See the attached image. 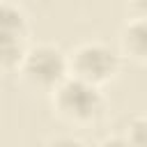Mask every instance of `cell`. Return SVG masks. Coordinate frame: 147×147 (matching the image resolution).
Returning a JSON list of instances; mask_svg holds the SVG:
<instances>
[{"label": "cell", "mask_w": 147, "mask_h": 147, "mask_svg": "<svg viewBox=\"0 0 147 147\" xmlns=\"http://www.w3.org/2000/svg\"><path fill=\"white\" fill-rule=\"evenodd\" d=\"M51 92H53L55 113L64 122H69L74 126L94 124L103 115V106H106L103 94L92 83H85V80L74 78V76H67Z\"/></svg>", "instance_id": "6da1fadb"}, {"label": "cell", "mask_w": 147, "mask_h": 147, "mask_svg": "<svg viewBox=\"0 0 147 147\" xmlns=\"http://www.w3.org/2000/svg\"><path fill=\"white\" fill-rule=\"evenodd\" d=\"M67 69H69V76L101 87L117 76L119 55L101 41H87V44H80L67 57Z\"/></svg>", "instance_id": "7a4b0ae2"}, {"label": "cell", "mask_w": 147, "mask_h": 147, "mask_svg": "<svg viewBox=\"0 0 147 147\" xmlns=\"http://www.w3.org/2000/svg\"><path fill=\"white\" fill-rule=\"evenodd\" d=\"M18 69L30 85L41 87V90H53L60 80H64L69 76L67 55L51 44L25 48Z\"/></svg>", "instance_id": "3957f363"}, {"label": "cell", "mask_w": 147, "mask_h": 147, "mask_svg": "<svg viewBox=\"0 0 147 147\" xmlns=\"http://www.w3.org/2000/svg\"><path fill=\"white\" fill-rule=\"evenodd\" d=\"M122 51L138 64H145L147 60V25L145 18H129V23L122 30Z\"/></svg>", "instance_id": "277c9868"}, {"label": "cell", "mask_w": 147, "mask_h": 147, "mask_svg": "<svg viewBox=\"0 0 147 147\" xmlns=\"http://www.w3.org/2000/svg\"><path fill=\"white\" fill-rule=\"evenodd\" d=\"M28 32V18L25 14L9 5V2H0V37H18L25 39Z\"/></svg>", "instance_id": "5b68a950"}, {"label": "cell", "mask_w": 147, "mask_h": 147, "mask_svg": "<svg viewBox=\"0 0 147 147\" xmlns=\"http://www.w3.org/2000/svg\"><path fill=\"white\" fill-rule=\"evenodd\" d=\"M23 53H25L23 39H18V37H0V69L2 71L18 69V64L23 60Z\"/></svg>", "instance_id": "8992f818"}, {"label": "cell", "mask_w": 147, "mask_h": 147, "mask_svg": "<svg viewBox=\"0 0 147 147\" xmlns=\"http://www.w3.org/2000/svg\"><path fill=\"white\" fill-rule=\"evenodd\" d=\"M126 129H129V133L124 136L126 145H136V147L145 145V140H147V119L142 115H136L133 119H129Z\"/></svg>", "instance_id": "52a82bcc"}, {"label": "cell", "mask_w": 147, "mask_h": 147, "mask_svg": "<svg viewBox=\"0 0 147 147\" xmlns=\"http://www.w3.org/2000/svg\"><path fill=\"white\" fill-rule=\"evenodd\" d=\"M129 14H131V18H145V0H131Z\"/></svg>", "instance_id": "ba28073f"}]
</instances>
